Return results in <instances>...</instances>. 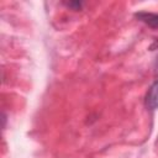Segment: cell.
<instances>
[{"instance_id": "obj_1", "label": "cell", "mask_w": 158, "mask_h": 158, "mask_svg": "<svg viewBox=\"0 0 158 158\" xmlns=\"http://www.w3.org/2000/svg\"><path fill=\"white\" fill-rule=\"evenodd\" d=\"M144 104H146V107L148 110L158 109V79L149 86V89L146 94Z\"/></svg>"}, {"instance_id": "obj_2", "label": "cell", "mask_w": 158, "mask_h": 158, "mask_svg": "<svg viewBox=\"0 0 158 158\" xmlns=\"http://www.w3.org/2000/svg\"><path fill=\"white\" fill-rule=\"evenodd\" d=\"M135 17L139 20L141 22L146 23L148 27L157 30L158 28V14L156 12H147V11H139L135 14Z\"/></svg>"}, {"instance_id": "obj_3", "label": "cell", "mask_w": 158, "mask_h": 158, "mask_svg": "<svg viewBox=\"0 0 158 158\" xmlns=\"http://www.w3.org/2000/svg\"><path fill=\"white\" fill-rule=\"evenodd\" d=\"M67 5L68 6H70V7H73L75 11H78V10H80L81 9V2H79V1H75V2H67Z\"/></svg>"}, {"instance_id": "obj_4", "label": "cell", "mask_w": 158, "mask_h": 158, "mask_svg": "<svg viewBox=\"0 0 158 158\" xmlns=\"http://www.w3.org/2000/svg\"><path fill=\"white\" fill-rule=\"evenodd\" d=\"M154 69H156V73L158 74V56L156 58V63H154Z\"/></svg>"}]
</instances>
